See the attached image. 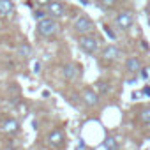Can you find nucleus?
<instances>
[{
    "instance_id": "nucleus-12",
    "label": "nucleus",
    "mask_w": 150,
    "mask_h": 150,
    "mask_svg": "<svg viewBox=\"0 0 150 150\" xmlns=\"http://www.w3.org/2000/svg\"><path fill=\"white\" fill-rule=\"evenodd\" d=\"M143 67H141V62H139V58L138 57H127L125 58V71L129 72V74H136V72H139Z\"/></svg>"
},
{
    "instance_id": "nucleus-17",
    "label": "nucleus",
    "mask_w": 150,
    "mask_h": 150,
    "mask_svg": "<svg viewBox=\"0 0 150 150\" xmlns=\"http://www.w3.org/2000/svg\"><path fill=\"white\" fill-rule=\"evenodd\" d=\"M96 90H97V94H99V96H106V94L110 92V83L101 80V81H97V83H96Z\"/></svg>"
},
{
    "instance_id": "nucleus-22",
    "label": "nucleus",
    "mask_w": 150,
    "mask_h": 150,
    "mask_svg": "<svg viewBox=\"0 0 150 150\" xmlns=\"http://www.w3.org/2000/svg\"><path fill=\"white\" fill-rule=\"evenodd\" d=\"M104 32H106V34H108L111 39H115V32H111V28H110L108 25H104Z\"/></svg>"
},
{
    "instance_id": "nucleus-23",
    "label": "nucleus",
    "mask_w": 150,
    "mask_h": 150,
    "mask_svg": "<svg viewBox=\"0 0 150 150\" xmlns=\"http://www.w3.org/2000/svg\"><path fill=\"white\" fill-rule=\"evenodd\" d=\"M34 72H35V74H39V72H41V62H39V60H37V62H34Z\"/></svg>"
},
{
    "instance_id": "nucleus-7",
    "label": "nucleus",
    "mask_w": 150,
    "mask_h": 150,
    "mask_svg": "<svg viewBox=\"0 0 150 150\" xmlns=\"http://www.w3.org/2000/svg\"><path fill=\"white\" fill-rule=\"evenodd\" d=\"M0 131L4 134H7V136H14V134L20 132V122L16 118H13V117H7V118H4L0 122Z\"/></svg>"
},
{
    "instance_id": "nucleus-11",
    "label": "nucleus",
    "mask_w": 150,
    "mask_h": 150,
    "mask_svg": "<svg viewBox=\"0 0 150 150\" xmlns=\"http://www.w3.org/2000/svg\"><path fill=\"white\" fill-rule=\"evenodd\" d=\"M78 69H80V67H78L76 64H65V65L62 67V76H64L67 81H72V80H76L78 74H80Z\"/></svg>"
},
{
    "instance_id": "nucleus-26",
    "label": "nucleus",
    "mask_w": 150,
    "mask_h": 150,
    "mask_svg": "<svg viewBox=\"0 0 150 150\" xmlns=\"http://www.w3.org/2000/svg\"><path fill=\"white\" fill-rule=\"evenodd\" d=\"M81 4L83 6H88V0H81Z\"/></svg>"
},
{
    "instance_id": "nucleus-19",
    "label": "nucleus",
    "mask_w": 150,
    "mask_h": 150,
    "mask_svg": "<svg viewBox=\"0 0 150 150\" xmlns=\"http://www.w3.org/2000/svg\"><path fill=\"white\" fill-rule=\"evenodd\" d=\"M51 2H53V0H34V4H35L37 7H48Z\"/></svg>"
},
{
    "instance_id": "nucleus-15",
    "label": "nucleus",
    "mask_w": 150,
    "mask_h": 150,
    "mask_svg": "<svg viewBox=\"0 0 150 150\" xmlns=\"http://www.w3.org/2000/svg\"><path fill=\"white\" fill-rule=\"evenodd\" d=\"M103 145H104V148H106V150H118V141H117L113 136H106Z\"/></svg>"
},
{
    "instance_id": "nucleus-10",
    "label": "nucleus",
    "mask_w": 150,
    "mask_h": 150,
    "mask_svg": "<svg viewBox=\"0 0 150 150\" xmlns=\"http://www.w3.org/2000/svg\"><path fill=\"white\" fill-rule=\"evenodd\" d=\"M16 13V6L13 0H0V18H13Z\"/></svg>"
},
{
    "instance_id": "nucleus-4",
    "label": "nucleus",
    "mask_w": 150,
    "mask_h": 150,
    "mask_svg": "<svg viewBox=\"0 0 150 150\" xmlns=\"http://www.w3.org/2000/svg\"><path fill=\"white\" fill-rule=\"evenodd\" d=\"M134 25V13L132 11H120L115 18V27L122 32H127Z\"/></svg>"
},
{
    "instance_id": "nucleus-5",
    "label": "nucleus",
    "mask_w": 150,
    "mask_h": 150,
    "mask_svg": "<svg viewBox=\"0 0 150 150\" xmlns=\"http://www.w3.org/2000/svg\"><path fill=\"white\" fill-rule=\"evenodd\" d=\"M46 13H48L50 18H53V20H60V18L65 16L67 7H65L64 2H60V0H53V2L46 7Z\"/></svg>"
},
{
    "instance_id": "nucleus-8",
    "label": "nucleus",
    "mask_w": 150,
    "mask_h": 150,
    "mask_svg": "<svg viewBox=\"0 0 150 150\" xmlns=\"http://www.w3.org/2000/svg\"><path fill=\"white\" fill-rule=\"evenodd\" d=\"M46 141H48L50 146H53V148H60V146L65 143V134H64L62 129H53V131L48 132Z\"/></svg>"
},
{
    "instance_id": "nucleus-14",
    "label": "nucleus",
    "mask_w": 150,
    "mask_h": 150,
    "mask_svg": "<svg viewBox=\"0 0 150 150\" xmlns=\"http://www.w3.org/2000/svg\"><path fill=\"white\" fill-rule=\"evenodd\" d=\"M117 4H118V0H97V7H101V9H104V11L115 9Z\"/></svg>"
},
{
    "instance_id": "nucleus-24",
    "label": "nucleus",
    "mask_w": 150,
    "mask_h": 150,
    "mask_svg": "<svg viewBox=\"0 0 150 150\" xmlns=\"http://www.w3.org/2000/svg\"><path fill=\"white\" fill-rule=\"evenodd\" d=\"M18 110H20V111H21V113H23V115H25V113H27V110H28V108H27V104H23V103H20V104H18Z\"/></svg>"
},
{
    "instance_id": "nucleus-1",
    "label": "nucleus",
    "mask_w": 150,
    "mask_h": 150,
    "mask_svg": "<svg viewBox=\"0 0 150 150\" xmlns=\"http://www.w3.org/2000/svg\"><path fill=\"white\" fill-rule=\"evenodd\" d=\"M35 32H37L39 37H42V39H50V37H53V35L58 32V23H57V20H53V18L48 16V18L37 21V28H35Z\"/></svg>"
},
{
    "instance_id": "nucleus-3",
    "label": "nucleus",
    "mask_w": 150,
    "mask_h": 150,
    "mask_svg": "<svg viewBox=\"0 0 150 150\" xmlns=\"http://www.w3.org/2000/svg\"><path fill=\"white\" fill-rule=\"evenodd\" d=\"M78 46L83 53L87 55H94L99 50V39L94 34H87V35H80L78 37Z\"/></svg>"
},
{
    "instance_id": "nucleus-16",
    "label": "nucleus",
    "mask_w": 150,
    "mask_h": 150,
    "mask_svg": "<svg viewBox=\"0 0 150 150\" xmlns=\"http://www.w3.org/2000/svg\"><path fill=\"white\" fill-rule=\"evenodd\" d=\"M139 122L145 124V125H150V106L141 108V111H139Z\"/></svg>"
},
{
    "instance_id": "nucleus-20",
    "label": "nucleus",
    "mask_w": 150,
    "mask_h": 150,
    "mask_svg": "<svg viewBox=\"0 0 150 150\" xmlns=\"http://www.w3.org/2000/svg\"><path fill=\"white\" fill-rule=\"evenodd\" d=\"M139 78H141V80H145V81L148 80V69H146V67H143V69L139 71Z\"/></svg>"
},
{
    "instance_id": "nucleus-9",
    "label": "nucleus",
    "mask_w": 150,
    "mask_h": 150,
    "mask_svg": "<svg viewBox=\"0 0 150 150\" xmlns=\"http://www.w3.org/2000/svg\"><path fill=\"white\" fill-rule=\"evenodd\" d=\"M118 57H120V48L115 44H108L101 51V58L104 62H115V60H118Z\"/></svg>"
},
{
    "instance_id": "nucleus-13",
    "label": "nucleus",
    "mask_w": 150,
    "mask_h": 150,
    "mask_svg": "<svg viewBox=\"0 0 150 150\" xmlns=\"http://www.w3.org/2000/svg\"><path fill=\"white\" fill-rule=\"evenodd\" d=\"M16 53H18V57L28 58V57H32V46H30L28 42H23V44H20V46L16 48Z\"/></svg>"
},
{
    "instance_id": "nucleus-21",
    "label": "nucleus",
    "mask_w": 150,
    "mask_h": 150,
    "mask_svg": "<svg viewBox=\"0 0 150 150\" xmlns=\"http://www.w3.org/2000/svg\"><path fill=\"white\" fill-rule=\"evenodd\" d=\"M141 96H143V97H150V85H145V87H143Z\"/></svg>"
},
{
    "instance_id": "nucleus-2",
    "label": "nucleus",
    "mask_w": 150,
    "mask_h": 150,
    "mask_svg": "<svg viewBox=\"0 0 150 150\" xmlns=\"http://www.w3.org/2000/svg\"><path fill=\"white\" fill-rule=\"evenodd\" d=\"M94 28H96V25H94V21H92L87 14H80L76 20H74V23H72V30L76 32L78 35L92 34V32H94Z\"/></svg>"
},
{
    "instance_id": "nucleus-25",
    "label": "nucleus",
    "mask_w": 150,
    "mask_h": 150,
    "mask_svg": "<svg viewBox=\"0 0 150 150\" xmlns=\"http://www.w3.org/2000/svg\"><path fill=\"white\" fill-rule=\"evenodd\" d=\"M141 48H145V50L148 51V44H146V41H141Z\"/></svg>"
},
{
    "instance_id": "nucleus-18",
    "label": "nucleus",
    "mask_w": 150,
    "mask_h": 150,
    "mask_svg": "<svg viewBox=\"0 0 150 150\" xmlns=\"http://www.w3.org/2000/svg\"><path fill=\"white\" fill-rule=\"evenodd\" d=\"M44 18H48V13H46V11H42V9H35V11H34V20H35V21H41V20H44Z\"/></svg>"
},
{
    "instance_id": "nucleus-6",
    "label": "nucleus",
    "mask_w": 150,
    "mask_h": 150,
    "mask_svg": "<svg viewBox=\"0 0 150 150\" xmlns=\"http://www.w3.org/2000/svg\"><path fill=\"white\" fill-rule=\"evenodd\" d=\"M81 101H83V104L87 106V108H96L97 104H99V101H101V96L97 94V90H94V88H83V92H81Z\"/></svg>"
}]
</instances>
